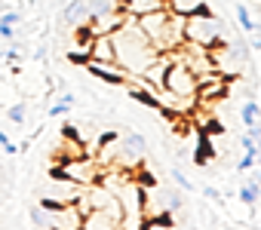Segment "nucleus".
Here are the masks:
<instances>
[{
    "mask_svg": "<svg viewBox=\"0 0 261 230\" xmlns=\"http://www.w3.org/2000/svg\"><path fill=\"white\" fill-rule=\"evenodd\" d=\"M68 62H74V65H86V62H89V52H86V49H71V52H68Z\"/></svg>",
    "mask_w": 261,
    "mask_h": 230,
    "instance_id": "obj_21",
    "label": "nucleus"
},
{
    "mask_svg": "<svg viewBox=\"0 0 261 230\" xmlns=\"http://www.w3.org/2000/svg\"><path fill=\"white\" fill-rule=\"evenodd\" d=\"M169 178H172V181H175V187H181L185 193H191V190H194V181H191L178 166H172V169H169Z\"/></svg>",
    "mask_w": 261,
    "mask_h": 230,
    "instance_id": "obj_14",
    "label": "nucleus"
},
{
    "mask_svg": "<svg viewBox=\"0 0 261 230\" xmlns=\"http://www.w3.org/2000/svg\"><path fill=\"white\" fill-rule=\"evenodd\" d=\"M83 68H86V74H89L92 80H101V83H108V86H123L126 77H129L117 62H92V59H89Z\"/></svg>",
    "mask_w": 261,
    "mask_h": 230,
    "instance_id": "obj_4",
    "label": "nucleus"
},
{
    "mask_svg": "<svg viewBox=\"0 0 261 230\" xmlns=\"http://www.w3.org/2000/svg\"><path fill=\"white\" fill-rule=\"evenodd\" d=\"M258 113H261V107H258V101H255V98H249V101H243V107H240V120H243L246 126H252V123H258Z\"/></svg>",
    "mask_w": 261,
    "mask_h": 230,
    "instance_id": "obj_12",
    "label": "nucleus"
},
{
    "mask_svg": "<svg viewBox=\"0 0 261 230\" xmlns=\"http://www.w3.org/2000/svg\"><path fill=\"white\" fill-rule=\"evenodd\" d=\"M252 166H255V157H249V154H246V157H243V160L237 163V172H249Z\"/></svg>",
    "mask_w": 261,
    "mask_h": 230,
    "instance_id": "obj_25",
    "label": "nucleus"
},
{
    "mask_svg": "<svg viewBox=\"0 0 261 230\" xmlns=\"http://www.w3.org/2000/svg\"><path fill=\"white\" fill-rule=\"evenodd\" d=\"M89 59L92 62H117V49H114V37L111 34H98L89 46Z\"/></svg>",
    "mask_w": 261,
    "mask_h": 230,
    "instance_id": "obj_5",
    "label": "nucleus"
},
{
    "mask_svg": "<svg viewBox=\"0 0 261 230\" xmlns=\"http://www.w3.org/2000/svg\"><path fill=\"white\" fill-rule=\"evenodd\" d=\"M114 138H117V132H114V129H108V132H101V138H98V145L105 148V145H111Z\"/></svg>",
    "mask_w": 261,
    "mask_h": 230,
    "instance_id": "obj_28",
    "label": "nucleus"
},
{
    "mask_svg": "<svg viewBox=\"0 0 261 230\" xmlns=\"http://www.w3.org/2000/svg\"><path fill=\"white\" fill-rule=\"evenodd\" d=\"M7 117H10L16 126H22V123H25V117H28V107H25V104H13V107L7 110Z\"/></svg>",
    "mask_w": 261,
    "mask_h": 230,
    "instance_id": "obj_18",
    "label": "nucleus"
},
{
    "mask_svg": "<svg viewBox=\"0 0 261 230\" xmlns=\"http://www.w3.org/2000/svg\"><path fill=\"white\" fill-rule=\"evenodd\" d=\"M246 135L258 141V138H261V126H258V123H252V126H246Z\"/></svg>",
    "mask_w": 261,
    "mask_h": 230,
    "instance_id": "obj_29",
    "label": "nucleus"
},
{
    "mask_svg": "<svg viewBox=\"0 0 261 230\" xmlns=\"http://www.w3.org/2000/svg\"><path fill=\"white\" fill-rule=\"evenodd\" d=\"M19 25H0V37H4V40H16L19 37Z\"/></svg>",
    "mask_w": 261,
    "mask_h": 230,
    "instance_id": "obj_23",
    "label": "nucleus"
},
{
    "mask_svg": "<svg viewBox=\"0 0 261 230\" xmlns=\"http://www.w3.org/2000/svg\"><path fill=\"white\" fill-rule=\"evenodd\" d=\"M249 49L261 52V31H252V34H249Z\"/></svg>",
    "mask_w": 261,
    "mask_h": 230,
    "instance_id": "obj_26",
    "label": "nucleus"
},
{
    "mask_svg": "<svg viewBox=\"0 0 261 230\" xmlns=\"http://www.w3.org/2000/svg\"><path fill=\"white\" fill-rule=\"evenodd\" d=\"M258 160H261V138H258Z\"/></svg>",
    "mask_w": 261,
    "mask_h": 230,
    "instance_id": "obj_31",
    "label": "nucleus"
},
{
    "mask_svg": "<svg viewBox=\"0 0 261 230\" xmlns=\"http://www.w3.org/2000/svg\"><path fill=\"white\" fill-rule=\"evenodd\" d=\"M13 7V0L10 4H4V13H0V25H22V10H10Z\"/></svg>",
    "mask_w": 261,
    "mask_h": 230,
    "instance_id": "obj_15",
    "label": "nucleus"
},
{
    "mask_svg": "<svg viewBox=\"0 0 261 230\" xmlns=\"http://www.w3.org/2000/svg\"><path fill=\"white\" fill-rule=\"evenodd\" d=\"M28 218H31V224H34V227H53V215H49L46 209H40V206H31Z\"/></svg>",
    "mask_w": 261,
    "mask_h": 230,
    "instance_id": "obj_13",
    "label": "nucleus"
},
{
    "mask_svg": "<svg viewBox=\"0 0 261 230\" xmlns=\"http://www.w3.org/2000/svg\"><path fill=\"white\" fill-rule=\"evenodd\" d=\"M0 187H4V193H10V169L0 166Z\"/></svg>",
    "mask_w": 261,
    "mask_h": 230,
    "instance_id": "obj_27",
    "label": "nucleus"
},
{
    "mask_svg": "<svg viewBox=\"0 0 261 230\" xmlns=\"http://www.w3.org/2000/svg\"><path fill=\"white\" fill-rule=\"evenodd\" d=\"M145 157H148V141L139 132H126L120 141V166L136 169L139 163H145Z\"/></svg>",
    "mask_w": 261,
    "mask_h": 230,
    "instance_id": "obj_3",
    "label": "nucleus"
},
{
    "mask_svg": "<svg viewBox=\"0 0 261 230\" xmlns=\"http://www.w3.org/2000/svg\"><path fill=\"white\" fill-rule=\"evenodd\" d=\"M62 22L65 25H83L89 22V10H86V0H68V4L62 7Z\"/></svg>",
    "mask_w": 261,
    "mask_h": 230,
    "instance_id": "obj_6",
    "label": "nucleus"
},
{
    "mask_svg": "<svg viewBox=\"0 0 261 230\" xmlns=\"http://www.w3.org/2000/svg\"><path fill=\"white\" fill-rule=\"evenodd\" d=\"M86 10H89V22H95V19L108 16V13H114L117 4H111V0H86Z\"/></svg>",
    "mask_w": 261,
    "mask_h": 230,
    "instance_id": "obj_9",
    "label": "nucleus"
},
{
    "mask_svg": "<svg viewBox=\"0 0 261 230\" xmlns=\"http://www.w3.org/2000/svg\"><path fill=\"white\" fill-rule=\"evenodd\" d=\"M221 37H224V22L215 13H209V16H203V13L185 16V43L215 49V46H221Z\"/></svg>",
    "mask_w": 261,
    "mask_h": 230,
    "instance_id": "obj_1",
    "label": "nucleus"
},
{
    "mask_svg": "<svg viewBox=\"0 0 261 230\" xmlns=\"http://www.w3.org/2000/svg\"><path fill=\"white\" fill-rule=\"evenodd\" d=\"M237 19H240V25H243V31H249V34H252V31H261V28H258V22H255V19L249 16V10H246L243 4L237 7Z\"/></svg>",
    "mask_w": 261,
    "mask_h": 230,
    "instance_id": "obj_16",
    "label": "nucleus"
},
{
    "mask_svg": "<svg viewBox=\"0 0 261 230\" xmlns=\"http://www.w3.org/2000/svg\"><path fill=\"white\" fill-rule=\"evenodd\" d=\"M0 4H10V0H0Z\"/></svg>",
    "mask_w": 261,
    "mask_h": 230,
    "instance_id": "obj_32",
    "label": "nucleus"
},
{
    "mask_svg": "<svg viewBox=\"0 0 261 230\" xmlns=\"http://www.w3.org/2000/svg\"><path fill=\"white\" fill-rule=\"evenodd\" d=\"M163 89L172 92V95H181V98H197V77H194L181 62H172V65L166 68ZM163 89H160V92H163Z\"/></svg>",
    "mask_w": 261,
    "mask_h": 230,
    "instance_id": "obj_2",
    "label": "nucleus"
},
{
    "mask_svg": "<svg viewBox=\"0 0 261 230\" xmlns=\"http://www.w3.org/2000/svg\"><path fill=\"white\" fill-rule=\"evenodd\" d=\"M136 184H139L142 190H154V187H157V178H154L151 172H139V175H136Z\"/></svg>",
    "mask_w": 261,
    "mask_h": 230,
    "instance_id": "obj_19",
    "label": "nucleus"
},
{
    "mask_svg": "<svg viewBox=\"0 0 261 230\" xmlns=\"http://www.w3.org/2000/svg\"><path fill=\"white\" fill-rule=\"evenodd\" d=\"M203 196H206V199H212V203H221V199H224V193H221L218 187H212V184H209V187H203Z\"/></svg>",
    "mask_w": 261,
    "mask_h": 230,
    "instance_id": "obj_24",
    "label": "nucleus"
},
{
    "mask_svg": "<svg viewBox=\"0 0 261 230\" xmlns=\"http://www.w3.org/2000/svg\"><path fill=\"white\" fill-rule=\"evenodd\" d=\"M240 145H243V151H246L249 157H255V160H258V141H255V138L243 135V138H240Z\"/></svg>",
    "mask_w": 261,
    "mask_h": 230,
    "instance_id": "obj_20",
    "label": "nucleus"
},
{
    "mask_svg": "<svg viewBox=\"0 0 261 230\" xmlns=\"http://www.w3.org/2000/svg\"><path fill=\"white\" fill-rule=\"evenodd\" d=\"M74 104H77V98H74L71 92H65V95H59V98H56V104H49V107H46V117H65V113H68Z\"/></svg>",
    "mask_w": 261,
    "mask_h": 230,
    "instance_id": "obj_8",
    "label": "nucleus"
},
{
    "mask_svg": "<svg viewBox=\"0 0 261 230\" xmlns=\"http://www.w3.org/2000/svg\"><path fill=\"white\" fill-rule=\"evenodd\" d=\"M142 227H175V215L169 209H163L157 215H145V224Z\"/></svg>",
    "mask_w": 261,
    "mask_h": 230,
    "instance_id": "obj_11",
    "label": "nucleus"
},
{
    "mask_svg": "<svg viewBox=\"0 0 261 230\" xmlns=\"http://www.w3.org/2000/svg\"><path fill=\"white\" fill-rule=\"evenodd\" d=\"M34 59H37V62H43V59H46V46H43V43L34 49Z\"/></svg>",
    "mask_w": 261,
    "mask_h": 230,
    "instance_id": "obj_30",
    "label": "nucleus"
},
{
    "mask_svg": "<svg viewBox=\"0 0 261 230\" xmlns=\"http://www.w3.org/2000/svg\"><path fill=\"white\" fill-rule=\"evenodd\" d=\"M215 157H218V151L212 148L209 135H200V138H197V151H194V163H197V166H206V163H212Z\"/></svg>",
    "mask_w": 261,
    "mask_h": 230,
    "instance_id": "obj_7",
    "label": "nucleus"
},
{
    "mask_svg": "<svg viewBox=\"0 0 261 230\" xmlns=\"http://www.w3.org/2000/svg\"><path fill=\"white\" fill-rule=\"evenodd\" d=\"M203 135H209V138H212V135H224V126H221L218 120H209V123L203 126Z\"/></svg>",
    "mask_w": 261,
    "mask_h": 230,
    "instance_id": "obj_22",
    "label": "nucleus"
},
{
    "mask_svg": "<svg viewBox=\"0 0 261 230\" xmlns=\"http://www.w3.org/2000/svg\"><path fill=\"white\" fill-rule=\"evenodd\" d=\"M237 196H240V203H243V206H252V209H255V203H258V196H261V193H258L255 187H249V184H246V187H240V193H237Z\"/></svg>",
    "mask_w": 261,
    "mask_h": 230,
    "instance_id": "obj_17",
    "label": "nucleus"
},
{
    "mask_svg": "<svg viewBox=\"0 0 261 230\" xmlns=\"http://www.w3.org/2000/svg\"><path fill=\"white\" fill-rule=\"evenodd\" d=\"M163 209H169L172 215H178L185 209V190H163Z\"/></svg>",
    "mask_w": 261,
    "mask_h": 230,
    "instance_id": "obj_10",
    "label": "nucleus"
}]
</instances>
